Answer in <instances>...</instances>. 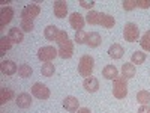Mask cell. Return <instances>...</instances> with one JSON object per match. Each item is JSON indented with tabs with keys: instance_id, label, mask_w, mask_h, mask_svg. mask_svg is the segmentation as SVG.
<instances>
[{
	"instance_id": "obj_1",
	"label": "cell",
	"mask_w": 150,
	"mask_h": 113,
	"mask_svg": "<svg viewBox=\"0 0 150 113\" xmlns=\"http://www.w3.org/2000/svg\"><path fill=\"white\" fill-rule=\"evenodd\" d=\"M57 45H59V56L62 59H71L74 54V42L69 39V36L65 30H60L59 36L56 39Z\"/></svg>"
},
{
	"instance_id": "obj_2",
	"label": "cell",
	"mask_w": 150,
	"mask_h": 113,
	"mask_svg": "<svg viewBox=\"0 0 150 113\" xmlns=\"http://www.w3.org/2000/svg\"><path fill=\"white\" fill-rule=\"evenodd\" d=\"M112 95L117 99H123L128 95V79H125L123 75H117L112 80Z\"/></svg>"
},
{
	"instance_id": "obj_3",
	"label": "cell",
	"mask_w": 150,
	"mask_h": 113,
	"mask_svg": "<svg viewBox=\"0 0 150 113\" xmlns=\"http://www.w3.org/2000/svg\"><path fill=\"white\" fill-rule=\"evenodd\" d=\"M95 68V59L90 54H84L81 56L80 62H78V72L81 77H92V72Z\"/></svg>"
},
{
	"instance_id": "obj_4",
	"label": "cell",
	"mask_w": 150,
	"mask_h": 113,
	"mask_svg": "<svg viewBox=\"0 0 150 113\" xmlns=\"http://www.w3.org/2000/svg\"><path fill=\"white\" fill-rule=\"evenodd\" d=\"M123 38L128 42H137L140 38V29L135 23H126L123 27Z\"/></svg>"
},
{
	"instance_id": "obj_5",
	"label": "cell",
	"mask_w": 150,
	"mask_h": 113,
	"mask_svg": "<svg viewBox=\"0 0 150 113\" xmlns=\"http://www.w3.org/2000/svg\"><path fill=\"white\" fill-rule=\"evenodd\" d=\"M56 56H59V50H56L53 45H45V47H41L39 51H38V59L44 64H48L51 62Z\"/></svg>"
},
{
	"instance_id": "obj_6",
	"label": "cell",
	"mask_w": 150,
	"mask_h": 113,
	"mask_svg": "<svg viewBox=\"0 0 150 113\" xmlns=\"http://www.w3.org/2000/svg\"><path fill=\"white\" fill-rule=\"evenodd\" d=\"M41 14V6L36 3L26 5L21 11V20H35L38 15Z\"/></svg>"
},
{
	"instance_id": "obj_7",
	"label": "cell",
	"mask_w": 150,
	"mask_h": 113,
	"mask_svg": "<svg viewBox=\"0 0 150 113\" xmlns=\"http://www.w3.org/2000/svg\"><path fill=\"white\" fill-rule=\"evenodd\" d=\"M32 95L36 97L38 99H48L51 94H50V89H48L45 84H42V83H35V84L32 86Z\"/></svg>"
},
{
	"instance_id": "obj_8",
	"label": "cell",
	"mask_w": 150,
	"mask_h": 113,
	"mask_svg": "<svg viewBox=\"0 0 150 113\" xmlns=\"http://www.w3.org/2000/svg\"><path fill=\"white\" fill-rule=\"evenodd\" d=\"M69 23H71V27H72L75 32H80V30H83V27H84L86 20H84V17H83L81 14H78V12H74V14H71V17H69Z\"/></svg>"
},
{
	"instance_id": "obj_9",
	"label": "cell",
	"mask_w": 150,
	"mask_h": 113,
	"mask_svg": "<svg viewBox=\"0 0 150 113\" xmlns=\"http://www.w3.org/2000/svg\"><path fill=\"white\" fill-rule=\"evenodd\" d=\"M12 17H14V9L11 6H3L0 11V29H3L6 24H9Z\"/></svg>"
},
{
	"instance_id": "obj_10",
	"label": "cell",
	"mask_w": 150,
	"mask_h": 113,
	"mask_svg": "<svg viewBox=\"0 0 150 113\" xmlns=\"http://www.w3.org/2000/svg\"><path fill=\"white\" fill-rule=\"evenodd\" d=\"M53 9H54V15L57 18H65L68 15V3L65 0H57V2H54Z\"/></svg>"
},
{
	"instance_id": "obj_11",
	"label": "cell",
	"mask_w": 150,
	"mask_h": 113,
	"mask_svg": "<svg viewBox=\"0 0 150 113\" xmlns=\"http://www.w3.org/2000/svg\"><path fill=\"white\" fill-rule=\"evenodd\" d=\"M63 109L69 113H75L80 110V101L75 97H66L63 99Z\"/></svg>"
},
{
	"instance_id": "obj_12",
	"label": "cell",
	"mask_w": 150,
	"mask_h": 113,
	"mask_svg": "<svg viewBox=\"0 0 150 113\" xmlns=\"http://www.w3.org/2000/svg\"><path fill=\"white\" fill-rule=\"evenodd\" d=\"M15 103H17V106H18L20 109H29V107L32 106V97H30V94H27V92H21V94L17 95Z\"/></svg>"
},
{
	"instance_id": "obj_13",
	"label": "cell",
	"mask_w": 150,
	"mask_h": 113,
	"mask_svg": "<svg viewBox=\"0 0 150 113\" xmlns=\"http://www.w3.org/2000/svg\"><path fill=\"white\" fill-rule=\"evenodd\" d=\"M83 87L87 91V92H90V94H95L99 91V80L96 77H87L84 79L83 82Z\"/></svg>"
},
{
	"instance_id": "obj_14",
	"label": "cell",
	"mask_w": 150,
	"mask_h": 113,
	"mask_svg": "<svg viewBox=\"0 0 150 113\" xmlns=\"http://www.w3.org/2000/svg\"><path fill=\"white\" fill-rule=\"evenodd\" d=\"M0 69L5 75H14L15 72H18V67L14 60H3L0 65Z\"/></svg>"
},
{
	"instance_id": "obj_15",
	"label": "cell",
	"mask_w": 150,
	"mask_h": 113,
	"mask_svg": "<svg viewBox=\"0 0 150 113\" xmlns=\"http://www.w3.org/2000/svg\"><path fill=\"white\" fill-rule=\"evenodd\" d=\"M135 74H137V69L132 62H126V64L122 65V75L125 79H134Z\"/></svg>"
},
{
	"instance_id": "obj_16",
	"label": "cell",
	"mask_w": 150,
	"mask_h": 113,
	"mask_svg": "<svg viewBox=\"0 0 150 113\" xmlns=\"http://www.w3.org/2000/svg\"><path fill=\"white\" fill-rule=\"evenodd\" d=\"M8 36H9V39L12 41V44H20L24 39V32L21 29H18V27H12L9 30Z\"/></svg>"
},
{
	"instance_id": "obj_17",
	"label": "cell",
	"mask_w": 150,
	"mask_h": 113,
	"mask_svg": "<svg viewBox=\"0 0 150 113\" xmlns=\"http://www.w3.org/2000/svg\"><path fill=\"white\" fill-rule=\"evenodd\" d=\"M125 54V50L120 44H112L110 48H108V56L112 57V59H122Z\"/></svg>"
},
{
	"instance_id": "obj_18",
	"label": "cell",
	"mask_w": 150,
	"mask_h": 113,
	"mask_svg": "<svg viewBox=\"0 0 150 113\" xmlns=\"http://www.w3.org/2000/svg\"><path fill=\"white\" fill-rule=\"evenodd\" d=\"M59 32H60V29L57 26H47L44 30V36L47 41H56L59 36Z\"/></svg>"
},
{
	"instance_id": "obj_19",
	"label": "cell",
	"mask_w": 150,
	"mask_h": 113,
	"mask_svg": "<svg viewBox=\"0 0 150 113\" xmlns=\"http://www.w3.org/2000/svg\"><path fill=\"white\" fill-rule=\"evenodd\" d=\"M102 75L107 80H114L119 75V69L114 65H105L104 69H102Z\"/></svg>"
},
{
	"instance_id": "obj_20",
	"label": "cell",
	"mask_w": 150,
	"mask_h": 113,
	"mask_svg": "<svg viewBox=\"0 0 150 113\" xmlns=\"http://www.w3.org/2000/svg\"><path fill=\"white\" fill-rule=\"evenodd\" d=\"M86 21L90 26H99L101 24V12L98 11H89V14L86 15Z\"/></svg>"
},
{
	"instance_id": "obj_21",
	"label": "cell",
	"mask_w": 150,
	"mask_h": 113,
	"mask_svg": "<svg viewBox=\"0 0 150 113\" xmlns=\"http://www.w3.org/2000/svg\"><path fill=\"white\" fill-rule=\"evenodd\" d=\"M101 35H99L98 32H90L89 36H87V45H89L90 48H96L101 45Z\"/></svg>"
},
{
	"instance_id": "obj_22",
	"label": "cell",
	"mask_w": 150,
	"mask_h": 113,
	"mask_svg": "<svg viewBox=\"0 0 150 113\" xmlns=\"http://www.w3.org/2000/svg\"><path fill=\"white\" fill-rule=\"evenodd\" d=\"M114 24H116L114 17L110 15V14H102V12H101V24H99V26H102L105 29H112V27H114Z\"/></svg>"
},
{
	"instance_id": "obj_23",
	"label": "cell",
	"mask_w": 150,
	"mask_h": 113,
	"mask_svg": "<svg viewBox=\"0 0 150 113\" xmlns=\"http://www.w3.org/2000/svg\"><path fill=\"white\" fill-rule=\"evenodd\" d=\"M14 97H15V94L12 89H9V87H2V89H0V104H6Z\"/></svg>"
},
{
	"instance_id": "obj_24",
	"label": "cell",
	"mask_w": 150,
	"mask_h": 113,
	"mask_svg": "<svg viewBox=\"0 0 150 113\" xmlns=\"http://www.w3.org/2000/svg\"><path fill=\"white\" fill-rule=\"evenodd\" d=\"M137 101H138L141 106H149V103H150V92L146 91V89L138 91V94H137Z\"/></svg>"
},
{
	"instance_id": "obj_25",
	"label": "cell",
	"mask_w": 150,
	"mask_h": 113,
	"mask_svg": "<svg viewBox=\"0 0 150 113\" xmlns=\"http://www.w3.org/2000/svg\"><path fill=\"white\" fill-rule=\"evenodd\" d=\"M54 72H56V67L53 62H48V64H44L41 67V74L44 77H51V75H54Z\"/></svg>"
},
{
	"instance_id": "obj_26",
	"label": "cell",
	"mask_w": 150,
	"mask_h": 113,
	"mask_svg": "<svg viewBox=\"0 0 150 113\" xmlns=\"http://www.w3.org/2000/svg\"><path fill=\"white\" fill-rule=\"evenodd\" d=\"M131 62L134 65H143L146 62V53L143 51H134L131 56Z\"/></svg>"
},
{
	"instance_id": "obj_27",
	"label": "cell",
	"mask_w": 150,
	"mask_h": 113,
	"mask_svg": "<svg viewBox=\"0 0 150 113\" xmlns=\"http://www.w3.org/2000/svg\"><path fill=\"white\" fill-rule=\"evenodd\" d=\"M12 41L9 39V36H2L0 38V54H5L8 50H11Z\"/></svg>"
},
{
	"instance_id": "obj_28",
	"label": "cell",
	"mask_w": 150,
	"mask_h": 113,
	"mask_svg": "<svg viewBox=\"0 0 150 113\" xmlns=\"http://www.w3.org/2000/svg\"><path fill=\"white\" fill-rule=\"evenodd\" d=\"M32 72H33V69H32V67L27 65V64H23V65L18 67V75H20V77H23V79L30 77Z\"/></svg>"
},
{
	"instance_id": "obj_29",
	"label": "cell",
	"mask_w": 150,
	"mask_h": 113,
	"mask_svg": "<svg viewBox=\"0 0 150 113\" xmlns=\"http://www.w3.org/2000/svg\"><path fill=\"white\" fill-rule=\"evenodd\" d=\"M140 44H141V48L146 50V51H150V30H147L140 39Z\"/></svg>"
},
{
	"instance_id": "obj_30",
	"label": "cell",
	"mask_w": 150,
	"mask_h": 113,
	"mask_svg": "<svg viewBox=\"0 0 150 113\" xmlns=\"http://www.w3.org/2000/svg\"><path fill=\"white\" fill-rule=\"evenodd\" d=\"M20 29L23 32H32L35 29V24H33V20H21L20 23Z\"/></svg>"
},
{
	"instance_id": "obj_31",
	"label": "cell",
	"mask_w": 150,
	"mask_h": 113,
	"mask_svg": "<svg viewBox=\"0 0 150 113\" xmlns=\"http://www.w3.org/2000/svg\"><path fill=\"white\" fill-rule=\"evenodd\" d=\"M87 36H89V33H86L84 30H80L75 33V42L77 44H87Z\"/></svg>"
},
{
	"instance_id": "obj_32",
	"label": "cell",
	"mask_w": 150,
	"mask_h": 113,
	"mask_svg": "<svg viewBox=\"0 0 150 113\" xmlns=\"http://www.w3.org/2000/svg\"><path fill=\"white\" fill-rule=\"evenodd\" d=\"M122 5H123L125 11H132L135 8H138V6H137V0H125Z\"/></svg>"
},
{
	"instance_id": "obj_33",
	"label": "cell",
	"mask_w": 150,
	"mask_h": 113,
	"mask_svg": "<svg viewBox=\"0 0 150 113\" xmlns=\"http://www.w3.org/2000/svg\"><path fill=\"white\" fill-rule=\"evenodd\" d=\"M137 6L141 9H147L150 8V0H137Z\"/></svg>"
},
{
	"instance_id": "obj_34",
	"label": "cell",
	"mask_w": 150,
	"mask_h": 113,
	"mask_svg": "<svg viewBox=\"0 0 150 113\" xmlns=\"http://www.w3.org/2000/svg\"><path fill=\"white\" fill-rule=\"evenodd\" d=\"M80 5L83 6V8H86V9H92L93 6H95V2H93V0H92V2H86V0H80Z\"/></svg>"
},
{
	"instance_id": "obj_35",
	"label": "cell",
	"mask_w": 150,
	"mask_h": 113,
	"mask_svg": "<svg viewBox=\"0 0 150 113\" xmlns=\"http://www.w3.org/2000/svg\"><path fill=\"white\" fill-rule=\"evenodd\" d=\"M138 113H150V107L149 106H141L138 109Z\"/></svg>"
},
{
	"instance_id": "obj_36",
	"label": "cell",
	"mask_w": 150,
	"mask_h": 113,
	"mask_svg": "<svg viewBox=\"0 0 150 113\" xmlns=\"http://www.w3.org/2000/svg\"><path fill=\"white\" fill-rule=\"evenodd\" d=\"M78 113H92V112H90V109L83 107V109H80V110H78Z\"/></svg>"
}]
</instances>
